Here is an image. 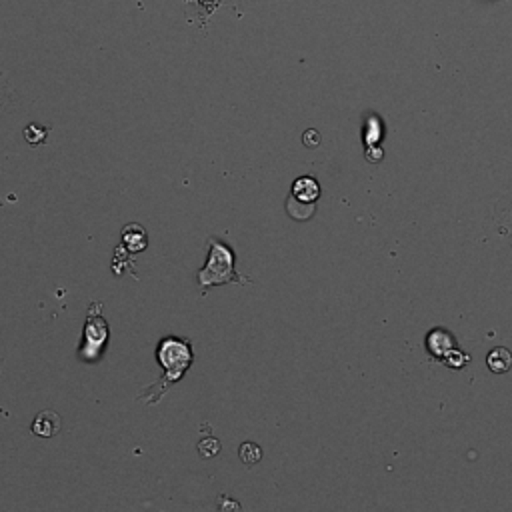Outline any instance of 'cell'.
Masks as SVG:
<instances>
[{
	"label": "cell",
	"instance_id": "cell-1",
	"mask_svg": "<svg viewBox=\"0 0 512 512\" xmlns=\"http://www.w3.org/2000/svg\"><path fill=\"white\" fill-rule=\"evenodd\" d=\"M157 360L158 365L164 368V377L158 382V390L155 395H150V402H157L160 397L164 395V390L168 387H172L174 382H178L180 378L187 375L192 360H194V352H192V346L189 340H182L177 336H167L160 340V345L157 348Z\"/></svg>",
	"mask_w": 512,
	"mask_h": 512
},
{
	"label": "cell",
	"instance_id": "cell-2",
	"mask_svg": "<svg viewBox=\"0 0 512 512\" xmlns=\"http://www.w3.org/2000/svg\"><path fill=\"white\" fill-rule=\"evenodd\" d=\"M241 283L249 284L251 278L241 276L234 268V251L229 244L219 239H209V258L204 268L199 271V286L202 291H209L212 286Z\"/></svg>",
	"mask_w": 512,
	"mask_h": 512
},
{
	"label": "cell",
	"instance_id": "cell-3",
	"mask_svg": "<svg viewBox=\"0 0 512 512\" xmlns=\"http://www.w3.org/2000/svg\"><path fill=\"white\" fill-rule=\"evenodd\" d=\"M106 338H108V326L100 318V316H93V313L88 314V323L84 326V345L83 352L86 360H93L98 352L103 350Z\"/></svg>",
	"mask_w": 512,
	"mask_h": 512
},
{
	"label": "cell",
	"instance_id": "cell-4",
	"mask_svg": "<svg viewBox=\"0 0 512 512\" xmlns=\"http://www.w3.org/2000/svg\"><path fill=\"white\" fill-rule=\"evenodd\" d=\"M427 350L430 352V356H434L437 360L442 362V358L449 355L452 348H456V340L454 336L450 335L449 330L444 328H432L429 335H427Z\"/></svg>",
	"mask_w": 512,
	"mask_h": 512
},
{
	"label": "cell",
	"instance_id": "cell-5",
	"mask_svg": "<svg viewBox=\"0 0 512 512\" xmlns=\"http://www.w3.org/2000/svg\"><path fill=\"white\" fill-rule=\"evenodd\" d=\"M61 430V418L54 410H42L32 422V432L41 439H51Z\"/></svg>",
	"mask_w": 512,
	"mask_h": 512
},
{
	"label": "cell",
	"instance_id": "cell-6",
	"mask_svg": "<svg viewBox=\"0 0 512 512\" xmlns=\"http://www.w3.org/2000/svg\"><path fill=\"white\" fill-rule=\"evenodd\" d=\"M293 197L294 199L303 200V202H316L320 197V184L318 180L313 177H303L294 180L293 184Z\"/></svg>",
	"mask_w": 512,
	"mask_h": 512
},
{
	"label": "cell",
	"instance_id": "cell-7",
	"mask_svg": "<svg viewBox=\"0 0 512 512\" xmlns=\"http://www.w3.org/2000/svg\"><path fill=\"white\" fill-rule=\"evenodd\" d=\"M486 366H489V370L494 372V375L508 372L512 368V352L508 348H504V346L492 348L489 356H486Z\"/></svg>",
	"mask_w": 512,
	"mask_h": 512
},
{
	"label": "cell",
	"instance_id": "cell-8",
	"mask_svg": "<svg viewBox=\"0 0 512 512\" xmlns=\"http://www.w3.org/2000/svg\"><path fill=\"white\" fill-rule=\"evenodd\" d=\"M122 241L130 249L132 252H140L147 249V232L140 229L138 224H128L125 230H122Z\"/></svg>",
	"mask_w": 512,
	"mask_h": 512
},
{
	"label": "cell",
	"instance_id": "cell-9",
	"mask_svg": "<svg viewBox=\"0 0 512 512\" xmlns=\"http://www.w3.org/2000/svg\"><path fill=\"white\" fill-rule=\"evenodd\" d=\"M286 210H288V214L294 220L306 222L314 214V202H303V200L294 199L293 194H291L288 200H286Z\"/></svg>",
	"mask_w": 512,
	"mask_h": 512
},
{
	"label": "cell",
	"instance_id": "cell-10",
	"mask_svg": "<svg viewBox=\"0 0 512 512\" xmlns=\"http://www.w3.org/2000/svg\"><path fill=\"white\" fill-rule=\"evenodd\" d=\"M365 145L366 147H372V145H378L380 138H382V122L380 118L375 115H370L366 118V126H365Z\"/></svg>",
	"mask_w": 512,
	"mask_h": 512
},
{
	"label": "cell",
	"instance_id": "cell-11",
	"mask_svg": "<svg viewBox=\"0 0 512 512\" xmlns=\"http://www.w3.org/2000/svg\"><path fill=\"white\" fill-rule=\"evenodd\" d=\"M239 454H241V460L244 462V464L254 466V464H258V462H261L262 449L258 446V444H254V442H242Z\"/></svg>",
	"mask_w": 512,
	"mask_h": 512
},
{
	"label": "cell",
	"instance_id": "cell-12",
	"mask_svg": "<svg viewBox=\"0 0 512 512\" xmlns=\"http://www.w3.org/2000/svg\"><path fill=\"white\" fill-rule=\"evenodd\" d=\"M469 355H464L462 350L459 348H452L449 355L442 358V365H446L449 368H454V370H460V368H464V366L469 365Z\"/></svg>",
	"mask_w": 512,
	"mask_h": 512
},
{
	"label": "cell",
	"instance_id": "cell-13",
	"mask_svg": "<svg viewBox=\"0 0 512 512\" xmlns=\"http://www.w3.org/2000/svg\"><path fill=\"white\" fill-rule=\"evenodd\" d=\"M48 135V128H44V126H38V125H28L24 128V138L31 142L32 147H38L44 142V138Z\"/></svg>",
	"mask_w": 512,
	"mask_h": 512
},
{
	"label": "cell",
	"instance_id": "cell-14",
	"mask_svg": "<svg viewBox=\"0 0 512 512\" xmlns=\"http://www.w3.org/2000/svg\"><path fill=\"white\" fill-rule=\"evenodd\" d=\"M199 452L202 459H212V456H216V454L220 452V442L216 439H212V437L200 440Z\"/></svg>",
	"mask_w": 512,
	"mask_h": 512
},
{
	"label": "cell",
	"instance_id": "cell-15",
	"mask_svg": "<svg viewBox=\"0 0 512 512\" xmlns=\"http://www.w3.org/2000/svg\"><path fill=\"white\" fill-rule=\"evenodd\" d=\"M303 142L306 148H316L320 145V135H318V130H314V128H308L306 132L303 135Z\"/></svg>",
	"mask_w": 512,
	"mask_h": 512
},
{
	"label": "cell",
	"instance_id": "cell-16",
	"mask_svg": "<svg viewBox=\"0 0 512 512\" xmlns=\"http://www.w3.org/2000/svg\"><path fill=\"white\" fill-rule=\"evenodd\" d=\"M365 157L368 162H380L385 158V150L378 147V145H372V147H366Z\"/></svg>",
	"mask_w": 512,
	"mask_h": 512
},
{
	"label": "cell",
	"instance_id": "cell-17",
	"mask_svg": "<svg viewBox=\"0 0 512 512\" xmlns=\"http://www.w3.org/2000/svg\"><path fill=\"white\" fill-rule=\"evenodd\" d=\"M220 508H222V511H226V508H236V511H239L241 506H239L236 502H226V504H224V502H220Z\"/></svg>",
	"mask_w": 512,
	"mask_h": 512
}]
</instances>
